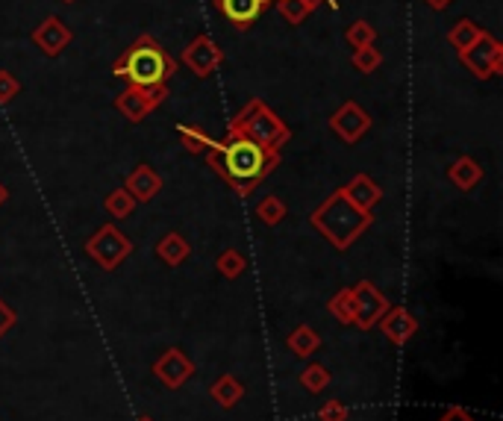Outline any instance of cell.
I'll list each match as a JSON object with an SVG mask.
<instances>
[{
  "instance_id": "cell-4",
  "label": "cell",
  "mask_w": 503,
  "mask_h": 421,
  "mask_svg": "<svg viewBox=\"0 0 503 421\" xmlns=\"http://www.w3.org/2000/svg\"><path fill=\"white\" fill-rule=\"evenodd\" d=\"M459 59L477 80H492V77L503 74V45L492 33H483L471 47L462 50Z\"/></svg>"
},
{
  "instance_id": "cell-2",
  "label": "cell",
  "mask_w": 503,
  "mask_h": 421,
  "mask_svg": "<svg viewBox=\"0 0 503 421\" xmlns=\"http://www.w3.org/2000/svg\"><path fill=\"white\" fill-rule=\"evenodd\" d=\"M174 71H177L174 57L148 33L139 36L112 65L115 77H124L130 86H144V89L165 86L171 77H174Z\"/></svg>"
},
{
  "instance_id": "cell-18",
  "label": "cell",
  "mask_w": 503,
  "mask_h": 421,
  "mask_svg": "<svg viewBox=\"0 0 503 421\" xmlns=\"http://www.w3.org/2000/svg\"><path fill=\"white\" fill-rule=\"evenodd\" d=\"M177 133H180V139H183V144H185V148H189V151H209L212 148V144H215V139H209L206 133H204V130L201 127H189V124H180L177 127Z\"/></svg>"
},
{
  "instance_id": "cell-17",
  "label": "cell",
  "mask_w": 503,
  "mask_h": 421,
  "mask_svg": "<svg viewBox=\"0 0 503 421\" xmlns=\"http://www.w3.org/2000/svg\"><path fill=\"white\" fill-rule=\"evenodd\" d=\"M353 68L356 71H362V74H371V71H377L380 68V62H382V54L374 47V45H365V47H356L353 50Z\"/></svg>"
},
{
  "instance_id": "cell-13",
  "label": "cell",
  "mask_w": 503,
  "mask_h": 421,
  "mask_svg": "<svg viewBox=\"0 0 503 421\" xmlns=\"http://www.w3.org/2000/svg\"><path fill=\"white\" fill-rule=\"evenodd\" d=\"M271 4H277L280 16L291 24V27H298V24L309 18V12L321 6V0H271Z\"/></svg>"
},
{
  "instance_id": "cell-10",
  "label": "cell",
  "mask_w": 503,
  "mask_h": 421,
  "mask_svg": "<svg viewBox=\"0 0 503 421\" xmlns=\"http://www.w3.org/2000/svg\"><path fill=\"white\" fill-rule=\"evenodd\" d=\"M215 6L236 30H247L271 6V0H215Z\"/></svg>"
},
{
  "instance_id": "cell-11",
  "label": "cell",
  "mask_w": 503,
  "mask_h": 421,
  "mask_svg": "<svg viewBox=\"0 0 503 421\" xmlns=\"http://www.w3.org/2000/svg\"><path fill=\"white\" fill-rule=\"evenodd\" d=\"M89 251L95 254L98 262H103V266H115V262L130 251V245L124 242V236L118 230L106 227L103 233H98V239L89 245Z\"/></svg>"
},
{
  "instance_id": "cell-23",
  "label": "cell",
  "mask_w": 503,
  "mask_h": 421,
  "mask_svg": "<svg viewBox=\"0 0 503 421\" xmlns=\"http://www.w3.org/2000/svg\"><path fill=\"white\" fill-rule=\"evenodd\" d=\"M259 213H262V218H265V221H277V218L283 216V206L277 204V201H265V204L259 206Z\"/></svg>"
},
{
  "instance_id": "cell-7",
  "label": "cell",
  "mask_w": 503,
  "mask_h": 421,
  "mask_svg": "<svg viewBox=\"0 0 503 421\" xmlns=\"http://www.w3.org/2000/svg\"><path fill=\"white\" fill-rule=\"evenodd\" d=\"M330 130H333L341 142L356 144L371 130V115L356 100H348V103H341L333 115H330Z\"/></svg>"
},
{
  "instance_id": "cell-26",
  "label": "cell",
  "mask_w": 503,
  "mask_h": 421,
  "mask_svg": "<svg viewBox=\"0 0 503 421\" xmlns=\"http://www.w3.org/2000/svg\"><path fill=\"white\" fill-rule=\"evenodd\" d=\"M4 195H6V192H4V189H0V201H4Z\"/></svg>"
},
{
  "instance_id": "cell-9",
  "label": "cell",
  "mask_w": 503,
  "mask_h": 421,
  "mask_svg": "<svg viewBox=\"0 0 503 421\" xmlns=\"http://www.w3.org/2000/svg\"><path fill=\"white\" fill-rule=\"evenodd\" d=\"M71 38H74V33L68 30V24H65L62 18H57V16L45 18L33 30V42L45 57H59L62 50L71 45Z\"/></svg>"
},
{
  "instance_id": "cell-6",
  "label": "cell",
  "mask_w": 503,
  "mask_h": 421,
  "mask_svg": "<svg viewBox=\"0 0 503 421\" xmlns=\"http://www.w3.org/2000/svg\"><path fill=\"white\" fill-rule=\"evenodd\" d=\"M348 218H368V216H365V213H362V216L353 213V206L348 204V197L336 195V197H330L327 206L321 209V216H318V225H321V227L330 233V239H333L336 245H348V242H351L348 230H351V233L360 230L356 225H348Z\"/></svg>"
},
{
  "instance_id": "cell-19",
  "label": "cell",
  "mask_w": 503,
  "mask_h": 421,
  "mask_svg": "<svg viewBox=\"0 0 503 421\" xmlns=\"http://www.w3.org/2000/svg\"><path fill=\"white\" fill-rule=\"evenodd\" d=\"M377 186H374V183H371L368 177H356L353 183H351V186H348V197H353V201L356 204H360L362 209L371 204V201H377Z\"/></svg>"
},
{
  "instance_id": "cell-15",
  "label": "cell",
  "mask_w": 503,
  "mask_h": 421,
  "mask_svg": "<svg viewBox=\"0 0 503 421\" xmlns=\"http://www.w3.org/2000/svg\"><path fill=\"white\" fill-rule=\"evenodd\" d=\"M344 38H348V45L356 50V47H365V45H374V38H377V30H374V24L371 21H353L348 33H344Z\"/></svg>"
},
{
  "instance_id": "cell-24",
  "label": "cell",
  "mask_w": 503,
  "mask_h": 421,
  "mask_svg": "<svg viewBox=\"0 0 503 421\" xmlns=\"http://www.w3.org/2000/svg\"><path fill=\"white\" fill-rule=\"evenodd\" d=\"M424 4H427L430 9H435V12H442V9H447L450 4H454V0H424Z\"/></svg>"
},
{
  "instance_id": "cell-25",
  "label": "cell",
  "mask_w": 503,
  "mask_h": 421,
  "mask_svg": "<svg viewBox=\"0 0 503 421\" xmlns=\"http://www.w3.org/2000/svg\"><path fill=\"white\" fill-rule=\"evenodd\" d=\"M324 4H330V9H339V0H324Z\"/></svg>"
},
{
  "instance_id": "cell-8",
  "label": "cell",
  "mask_w": 503,
  "mask_h": 421,
  "mask_svg": "<svg viewBox=\"0 0 503 421\" xmlns=\"http://www.w3.org/2000/svg\"><path fill=\"white\" fill-rule=\"evenodd\" d=\"M183 65L194 77H212L224 65V50L212 42V36H197L194 42L183 50Z\"/></svg>"
},
{
  "instance_id": "cell-3",
  "label": "cell",
  "mask_w": 503,
  "mask_h": 421,
  "mask_svg": "<svg viewBox=\"0 0 503 421\" xmlns=\"http://www.w3.org/2000/svg\"><path fill=\"white\" fill-rule=\"evenodd\" d=\"M230 133H242L247 139H254L257 144H262V148H274L277 151V148H283V144L288 142L291 130L283 124V118L277 115L268 103L254 98L242 112L233 118Z\"/></svg>"
},
{
  "instance_id": "cell-21",
  "label": "cell",
  "mask_w": 503,
  "mask_h": 421,
  "mask_svg": "<svg viewBox=\"0 0 503 421\" xmlns=\"http://www.w3.org/2000/svg\"><path fill=\"white\" fill-rule=\"evenodd\" d=\"M162 254L168 257V262H180V257L185 254V245H183L180 239H174V236H171V239L162 245Z\"/></svg>"
},
{
  "instance_id": "cell-27",
  "label": "cell",
  "mask_w": 503,
  "mask_h": 421,
  "mask_svg": "<svg viewBox=\"0 0 503 421\" xmlns=\"http://www.w3.org/2000/svg\"><path fill=\"white\" fill-rule=\"evenodd\" d=\"M62 4H74V0H62Z\"/></svg>"
},
{
  "instance_id": "cell-16",
  "label": "cell",
  "mask_w": 503,
  "mask_h": 421,
  "mask_svg": "<svg viewBox=\"0 0 503 421\" xmlns=\"http://www.w3.org/2000/svg\"><path fill=\"white\" fill-rule=\"evenodd\" d=\"M127 186L136 192L139 197H151V195H156V189H159V177L153 174V171L148 168V165H141L136 174L130 177V183Z\"/></svg>"
},
{
  "instance_id": "cell-22",
  "label": "cell",
  "mask_w": 503,
  "mask_h": 421,
  "mask_svg": "<svg viewBox=\"0 0 503 421\" xmlns=\"http://www.w3.org/2000/svg\"><path fill=\"white\" fill-rule=\"evenodd\" d=\"M110 206H112L115 216H127V213H130V201H127L124 192H115V195L110 197Z\"/></svg>"
},
{
  "instance_id": "cell-5",
  "label": "cell",
  "mask_w": 503,
  "mask_h": 421,
  "mask_svg": "<svg viewBox=\"0 0 503 421\" xmlns=\"http://www.w3.org/2000/svg\"><path fill=\"white\" fill-rule=\"evenodd\" d=\"M168 98V86H151V89H144V86H127L121 95L115 98V110L121 112L127 121L132 124H139L144 121L159 103H162Z\"/></svg>"
},
{
  "instance_id": "cell-14",
  "label": "cell",
  "mask_w": 503,
  "mask_h": 421,
  "mask_svg": "<svg viewBox=\"0 0 503 421\" xmlns=\"http://www.w3.org/2000/svg\"><path fill=\"white\" fill-rule=\"evenodd\" d=\"M480 177H483V171L471 160V156H462V160H456L454 165H450V180L459 183L462 189H471Z\"/></svg>"
},
{
  "instance_id": "cell-1",
  "label": "cell",
  "mask_w": 503,
  "mask_h": 421,
  "mask_svg": "<svg viewBox=\"0 0 503 421\" xmlns=\"http://www.w3.org/2000/svg\"><path fill=\"white\" fill-rule=\"evenodd\" d=\"M212 165H215L218 174H224L230 183H236V189L247 195L254 183H259L268 171L277 165V151L274 148H262L254 139H247L242 133H230L224 142L212 144Z\"/></svg>"
},
{
  "instance_id": "cell-20",
  "label": "cell",
  "mask_w": 503,
  "mask_h": 421,
  "mask_svg": "<svg viewBox=\"0 0 503 421\" xmlns=\"http://www.w3.org/2000/svg\"><path fill=\"white\" fill-rule=\"evenodd\" d=\"M21 95V80L16 74L0 71V107H9L12 100Z\"/></svg>"
},
{
  "instance_id": "cell-12",
  "label": "cell",
  "mask_w": 503,
  "mask_h": 421,
  "mask_svg": "<svg viewBox=\"0 0 503 421\" xmlns=\"http://www.w3.org/2000/svg\"><path fill=\"white\" fill-rule=\"evenodd\" d=\"M486 30L480 27V24H474L471 18H459L454 27L447 30V45L456 50V54H462L466 47H471L477 38H480Z\"/></svg>"
}]
</instances>
